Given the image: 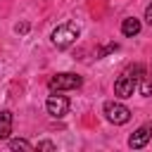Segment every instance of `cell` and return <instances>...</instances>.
I'll return each instance as SVG.
<instances>
[{
  "mask_svg": "<svg viewBox=\"0 0 152 152\" xmlns=\"http://www.w3.org/2000/svg\"><path fill=\"white\" fill-rule=\"evenodd\" d=\"M14 31H17V33H26V31H28V24H26V21H21V24H17V26H14Z\"/></svg>",
  "mask_w": 152,
  "mask_h": 152,
  "instance_id": "13",
  "label": "cell"
},
{
  "mask_svg": "<svg viewBox=\"0 0 152 152\" xmlns=\"http://www.w3.org/2000/svg\"><path fill=\"white\" fill-rule=\"evenodd\" d=\"M81 83H83V78L78 74L64 71V74H55L48 81V88L50 90H76V88H81Z\"/></svg>",
  "mask_w": 152,
  "mask_h": 152,
  "instance_id": "3",
  "label": "cell"
},
{
  "mask_svg": "<svg viewBox=\"0 0 152 152\" xmlns=\"http://www.w3.org/2000/svg\"><path fill=\"white\" fill-rule=\"evenodd\" d=\"M138 88H140V95H145V97H150V95H152V76H150L147 71L140 76V81H138Z\"/></svg>",
  "mask_w": 152,
  "mask_h": 152,
  "instance_id": "9",
  "label": "cell"
},
{
  "mask_svg": "<svg viewBox=\"0 0 152 152\" xmlns=\"http://www.w3.org/2000/svg\"><path fill=\"white\" fill-rule=\"evenodd\" d=\"M142 74H145V66H142L140 62L126 66V69L121 71V76L114 81V95H119V97H131L133 90L138 88V81H140Z\"/></svg>",
  "mask_w": 152,
  "mask_h": 152,
  "instance_id": "1",
  "label": "cell"
},
{
  "mask_svg": "<svg viewBox=\"0 0 152 152\" xmlns=\"http://www.w3.org/2000/svg\"><path fill=\"white\" fill-rule=\"evenodd\" d=\"M10 150H33V145L24 138H14V140H10Z\"/></svg>",
  "mask_w": 152,
  "mask_h": 152,
  "instance_id": "10",
  "label": "cell"
},
{
  "mask_svg": "<svg viewBox=\"0 0 152 152\" xmlns=\"http://www.w3.org/2000/svg\"><path fill=\"white\" fill-rule=\"evenodd\" d=\"M12 112L10 109H2L0 112V140H5V138H10V133H12Z\"/></svg>",
  "mask_w": 152,
  "mask_h": 152,
  "instance_id": "7",
  "label": "cell"
},
{
  "mask_svg": "<svg viewBox=\"0 0 152 152\" xmlns=\"http://www.w3.org/2000/svg\"><path fill=\"white\" fill-rule=\"evenodd\" d=\"M36 147H38V150H55V145H52V142H48V140H43V142H38Z\"/></svg>",
  "mask_w": 152,
  "mask_h": 152,
  "instance_id": "14",
  "label": "cell"
},
{
  "mask_svg": "<svg viewBox=\"0 0 152 152\" xmlns=\"http://www.w3.org/2000/svg\"><path fill=\"white\" fill-rule=\"evenodd\" d=\"M121 33H124V36H128V38L138 36V33H140V19H135V17L124 19V21H121Z\"/></svg>",
  "mask_w": 152,
  "mask_h": 152,
  "instance_id": "8",
  "label": "cell"
},
{
  "mask_svg": "<svg viewBox=\"0 0 152 152\" xmlns=\"http://www.w3.org/2000/svg\"><path fill=\"white\" fill-rule=\"evenodd\" d=\"M45 109H48V114L52 119H62L69 112V97H64V95H50L45 100Z\"/></svg>",
  "mask_w": 152,
  "mask_h": 152,
  "instance_id": "5",
  "label": "cell"
},
{
  "mask_svg": "<svg viewBox=\"0 0 152 152\" xmlns=\"http://www.w3.org/2000/svg\"><path fill=\"white\" fill-rule=\"evenodd\" d=\"M145 21H147V24L152 26V2H150V5L145 7Z\"/></svg>",
  "mask_w": 152,
  "mask_h": 152,
  "instance_id": "12",
  "label": "cell"
},
{
  "mask_svg": "<svg viewBox=\"0 0 152 152\" xmlns=\"http://www.w3.org/2000/svg\"><path fill=\"white\" fill-rule=\"evenodd\" d=\"M116 48H119V45H116V43H109V45H107V48H102V50H100V52H97V55H100V57H104V55H107V52H112V50H116Z\"/></svg>",
  "mask_w": 152,
  "mask_h": 152,
  "instance_id": "11",
  "label": "cell"
},
{
  "mask_svg": "<svg viewBox=\"0 0 152 152\" xmlns=\"http://www.w3.org/2000/svg\"><path fill=\"white\" fill-rule=\"evenodd\" d=\"M150 135H152V124L147 121V124H142L131 138H128V147H133V150H140V147H145L147 145V140H150Z\"/></svg>",
  "mask_w": 152,
  "mask_h": 152,
  "instance_id": "6",
  "label": "cell"
},
{
  "mask_svg": "<svg viewBox=\"0 0 152 152\" xmlns=\"http://www.w3.org/2000/svg\"><path fill=\"white\" fill-rule=\"evenodd\" d=\"M76 38H78V26L76 24H71V21H66V24H59L55 31H52V36H50V40H52V45L55 48H69L71 43H76Z\"/></svg>",
  "mask_w": 152,
  "mask_h": 152,
  "instance_id": "2",
  "label": "cell"
},
{
  "mask_svg": "<svg viewBox=\"0 0 152 152\" xmlns=\"http://www.w3.org/2000/svg\"><path fill=\"white\" fill-rule=\"evenodd\" d=\"M102 112H104L107 121H112V124H116V126H121V124H126V121L131 119V109H128L126 104H121V102H104Z\"/></svg>",
  "mask_w": 152,
  "mask_h": 152,
  "instance_id": "4",
  "label": "cell"
}]
</instances>
